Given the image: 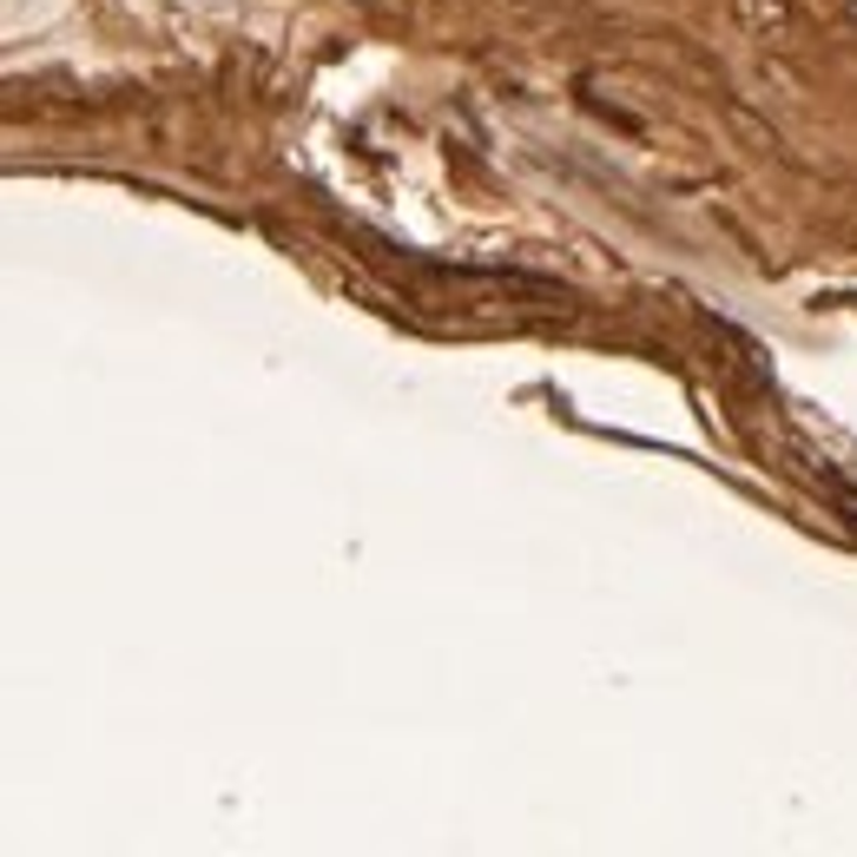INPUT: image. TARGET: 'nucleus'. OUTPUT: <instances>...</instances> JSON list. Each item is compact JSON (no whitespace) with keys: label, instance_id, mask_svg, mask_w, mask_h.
<instances>
[]
</instances>
